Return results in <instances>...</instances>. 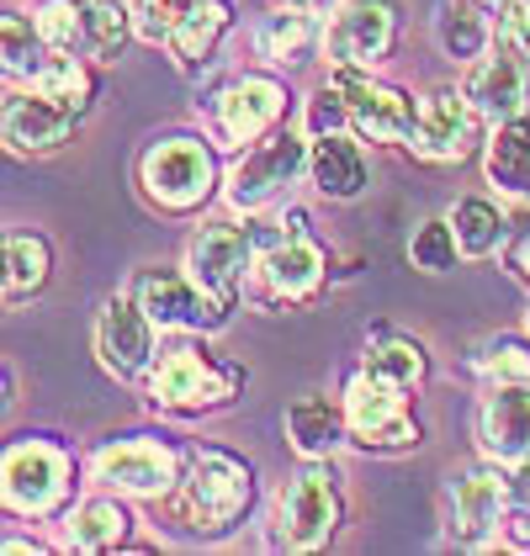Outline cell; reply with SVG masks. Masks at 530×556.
Masks as SVG:
<instances>
[{"label": "cell", "instance_id": "obj_1", "mask_svg": "<svg viewBox=\"0 0 530 556\" xmlns=\"http://www.w3.org/2000/svg\"><path fill=\"white\" fill-rule=\"evenodd\" d=\"M171 519H176L186 535H197V541H218L228 535L250 504H255V467L244 462V456H234V451H218V445H202L186 471H180V482L160 498Z\"/></svg>", "mask_w": 530, "mask_h": 556}, {"label": "cell", "instance_id": "obj_2", "mask_svg": "<svg viewBox=\"0 0 530 556\" xmlns=\"http://www.w3.org/2000/svg\"><path fill=\"white\" fill-rule=\"evenodd\" d=\"M345 525V493L329 462H303L298 477L276 493L270 514V546L276 552H318Z\"/></svg>", "mask_w": 530, "mask_h": 556}, {"label": "cell", "instance_id": "obj_3", "mask_svg": "<svg viewBox=\"0 0 530 556\" xmlns=\"http://www.w3.org/2000/svg\"><path fill=\"white\" fill-rule=\"evenodd\" d=\"M239 387H244L239 366L218 361L202 344H176L149 371V403L165 408V414H213V408L234 403Z\"/></svg>", "mask_w": 530, "mask_h": 556}, {"label": "cell", "instance_id": "obj_4", "mask_svg": "<svg viewBox=\"0 0 530 556\" xmlns=\"http://www.w3.org/2000/svg\"><path fill=\"white\" fill-rule=\"evenodd\" d=\"M218 186V154L202 138H160L138 160V191L160 213H197Z\"/></svg>", "mask_w": 530, "mask_h": 556}, {"label": "cell", "instance_id": "obj_5", "mask_svg": "<svg viewBox=\"0 0 530 556\" xmlns=\"http://www.w3.org/2000/svg\"><path fill=\"white\" fill-rule=\"evenodd\" d=\"M75 488V456L53 440H16L5 445V462H0V493H5V509L22 514V519H48V514L64 509Z\"/></svg>", "mask_w": 530, "mask_h": 556}, {"label": "cell", "instance_id": "obj_6", "mask_svg": "<svg viewBox=\"0 0 530 556\" xmlns=\"http://www.w3.org/2000/svg\"><path fill=\"white\" fill-rule=\"evenodd\" d=\"M345 419H351V440L361 451H414L419 445V419L408 408V392L393 382H382L377 371H355L345 382Z\"/></svg>", "mask_w": 530, "mask_h": 556}, {"label": "cell", "instance_id": "obj_7", "mask_svg": "<svg viewBox=\"0 0 530 556\" xmlns=\"http://www.w3.org/2000/svg\"><path fill=\"white\" fill-rule=\"evenodd\" d=\"M132 298L143 302V313L160 324V329H180V334H213L228 324V302H218L191 270L176 265H143L132 276Z\"/></svg>", "mask_w": 530, "mask_h": 556}, {"label": "cell", "instance_id": "obj_8", "mask_svg": "<svg viewBox=\"0 0 530 556\" xmlns=\"http://www.w3.org/2000/svg\"><path fill=\"white\" fill-rule=\"evenodd\" d=\"M154 318L143 313V302L128 292H112V298L101 302V313H96V361H101V371L106 377H117V382H149V371H154Z\"/></svg>", "mask_w": 530, "mask_h": 556}, {"label": "cell", "instance_id": "obj_9", "mask_svg": "<svg viewBox=\"0 0 530 556\" xmlns=\"http://www.w3.org/2000/svg\"><path fill=\"white\" fill-rule=\"evenodd\" d=\"M398 48V5L393 0H345L324 27L329 70H382Z\"/></svg>", "mask_w": 530, "mask_h": 556}, {"label": "cell", "instance_id": "obj_10", "mask_svg": "<svg viewBox=\"0 0 530 556\" xmlns=\"http://www.w3.org/2000/svg\"><path fill=\"white\" fill-rule=\"evenodd\" d=\"M340 80L351 96V132L361 143H398V149L414 143L425 96L393 86V80H377L371 70H340Z\"/></svg>", "mask_w": 530, "mask_h": 556}, {"label": "cell", "instance_id": "obj_11", "mask_svg": "<svg viewBox=\"0 0 530 556\" xmlns=\"http://www.w3.org/2000/svg\"><path fill=\"white\" fill-rule=\"evenodd\" d=\"M298 175H308V138L303 132H270L261 143H250V154L228 170V207L261 213Z\"/></svg>", "mask_w": 530, "mask_h": 556}, {"label": "cell", "instance_id": "obj_12", "mask_svg": "<svg viewBox=\"0 0 530 556\" xmlns=\"http://www.w3.org/2000/svg\"><path fill=\"white\" fill-rule=\"evenodd\" d=\"M90 471L101 488L123 493V498H165L180 482V456L160 440H106L96 456H90Z\"/></svg>", "mask_w": 530, "mask_h": 556}, {"label": "cell", "instance_id": "obj_13", "mask_svg": "<svg viewBox=\"0 0 530 556\" xmlns=\"http://www.w3.org/2000/svg\"><path fill=\"white\" fill-rule=\"evenodd\" d=\"M324 276H329V255L324 244H313L303 228H292L281 244H270L255 260V298L270 307H298L324 292Z\"/></svg>", "mask_w": 530, "mask_h": 556}, {"label": "cell", "instance_id": "obj_14", "mask_svg": "<svg viewBox=\"0 0 530 556\" xmlns=\"http://www.w3.org/2000/svg\"><path fill=\"white\" fill-rule=\"evenodd\" d=\"M80 123H86V112L70 106V101H53V96H43V90H33V86L5 90V143H11V154H22V160L59 154V149L75 138Z\"/></svg>", "mask_w": 530, "mask_h": 556}, {"label": "cell", "instance_id": "obj_15", "mask_svg": "<svg viewBox=\"0 0 530 556\" xmlns=\"http://www.w3.org/2000/svg\"><path fill=\"white\" fill-rule=\"evenodd\" d=\"M186 270L213 292L218 302H239V287H244V270H255V228L244 223H207L191 233L186 244Z\"/></svg>", "mask_w": 530, "mask_h": 556}, {"label": "cell", "instance_id": "obj_16", "mask_svg": "<svg viewBox=\"0 0 530 556\" xmlns=\"http://www.w3.org/2000/svg\"><path fill=\"white\" fill-rule=\"evenodd\" d=\"M462 96L478 106V117H483L488 128H499V123H509V117H526L530 112V59L515 53V48L493 43L483 59L467 64Z\"/></svg>", "mask_w": 530, "mask_h": 556}, {"label": "cell", "instance_id": "obj_17", "mask_svg": "<svg viewBox=\"0 0 530 556\" xmlns=\"http://www.w3.org/2000/svg\"><path fill=\"white\" fill-rule=\"evenodd\" d=\"M287 106H292V96L287 86L276 80V75H239V80H228L218 90V101H213V117H218V132L234 143V149H244V143H261L276 132V123L287 117Z\"/></svg>", "mask_w": 530, "mask_h": 556}, {"label": "cell", "instance_id": "obj_18", "mask_svg": "<svg viewBox=\"0 0 530 556\" xmlns=\"http://www.w3.org/2000/svg\"><path fill=\"white\" fill-rule=\"evenodd\" d=\"M478 106L462 96V86H436L425 96V112H419V132H414V154L430 160V165H456L478 149Z\"/></svg>", "mask_w": 530, "mask_h": 556}, {"label": "cell", "instance_id": "obj_19", "mask_svg": "<svg viewBox=\"0 0 530 556\" xmlns=\"http://www.w3.org/2000/svg\"><path fill=\"white\" fill-rule=\"evenodd\" d=\"M504 504H509V477L493 467H472L456 477L451 488V514L445 530L456 546H488L493 535H504Z\"/></svg>", "mask_w": 530, "mask_h": 556}, {"label": "cell", "instance_id": "obj_20", "mask_svg": "<svg viewBox=\"0 0 530 556\" xmlns=\"http://www.w3.org/2000/svg\"><path fill=\"white\" fill-rule=\"evenodd\" d=\"M478 451L499 467L530 456V382H499L478 403Z\"/></svg>", "mask_w": 530, "mask_h": 556}, {"label": "cell", "instance_id": "obj_21", "mask_svg": "<svg viewBox=\"0 0 530 556\" xmlns=\"http://www.w3.org/2000/svg\"><path fill=\"white\" fill-rule=\"evenodd\" d=\"M287 440L303 462H329L345 440H351V419H345V397H324L308 392L287 408Z\"/></svg>", "mask_w": 530, "mask_h": 556}, {"label": "cell", "instance_id": "obj_22", "mask_svg": "<svg viewBox=\"0 0 530 556\" xmlns=\"http://www.w3.org/2000/svg\"><path fill=\"white\" fill-rule=\"evenodd\" d=\"M308 180L329 202H355L366 191V154H361L355 132L308 138Z\"/></svg>", "mask_w": 530, "mask_h": 556}, {"label": "cell", "instance_id": "obj_23", "mask_svg": "<svg viewBox=\"0 0 530 556\" xmlns=\"http://www.w3.org/2000/svg\"><path fill=\"white\" fill-rule=\"evenodd\" d=\"M228 27H234V5H228V0H191L186 16H180L176 38L165 43L171 59H176V70H186V75L207 70L218 43L228 38Z\"/></svg>", "mask_w": 530, "mask_h": 556}, {"label": "cell", "instance_id": "obj_24", "mask_svg": "<svg viewBox=\"0 0 530 556\" xmlns=\"http://www.w3.org/2000/svg\"><path fill=\"white\" fill-rule=\"evenodd\" d=\"M132 535V514L123 498H112V493H96L86 498L80 509L70 514V530H64V541H70V552H117V546H128Z\"/></svg>", "mask_w": 530, "mask_h": 556}, {"label": "cell", "instance_id": "obj_25", "mask_svg": "<svg viewBox=\"0 0 530 556\" xmlns=\"http://www.w3.org/2000/svg\"><path fill=\"white\" fill-rule=\"evenodd\" d=\"M483 165H488V180L504 197H530V112L493 128Z\"/></svg>", "mask_w": 530, "mask_h": 556}, {"label": "cell", "instance_id": "obj_26", "mask_svg": "<svg viewBox=\"0 0 530 556\" xmlns=\"http://www.w3.org/2000/svg\"><path fill=\"white\" fill-rule=\"evenodd\" d=\"M361 366H366V371H377L382 382L403 387V392H419L425 377H430V350H425L419 340H408V334L382 329V334H371L366 355H361Z\"/></svg>", "mask_w": 530, "mask_h": 556}, {"label": "cell", "instance_id": "obj_27", "mask_svg": "<svg viewBox=\"0 0 530 556\" xmlns=\"http://www.w3.org/2000/svg\"><path fill=\"white\" fill-rule=\"evenodd\" d=\"M132 38V11L123 0H80V59L117 64Z\"/></svg>", "mask_w": 530, "mask_h": 556}, {"label": "cell", "instance_id": "obj_28", "mask_svg": "<svg viewBox=\"0 0 530 556\" xmlns=\"http://www.w3.org/2000/svg\"><path fill=\"white\" fill-rule=\"evenodd\" d=\"M53 276V244L43 233H5V302L38 298Z\"/></svg>", "mask_w": 530, "mask_h": 556}, {"label": "cell", "instance_id": "obj_29", "mask_svg": "<svg viewBox=\"0 0 530 556\" xmlns=\"http://www.w3.org/2000/svg\"><path fill=\"white\" fill-rule=\"evenodd\" d=\"M436 38H441V48L451 59L472 64V59H483L493 48V16L478 0H445L441 16H436Z\"/></svg>", "mask_w": 530, "mask_h": 556}, {"label": "cell", "instance_id": "obj_30", "mask_svg": "<svg viewBox=\"0 0 530 556\" xmlns=\"http://www.w3.org/2000/svg\"><path fill=\"white\" fill-rule=\"evenodd\" d=\"M451 228H456V244H462V255L467 260H488L499 244H504V213L488 202V197H462L456 207H451Z\"/></svg>", "mask_w": 530, "mask_h": 556}, {"label": "cell", "instance_id": "obj_31", "mask_svg": "<svg viewBox=\"0 0 530 556\" xmlns=\"http://www.w3.org/2000/svg\"><path fill=\"white\" fill-rule=\"evenodd\" d=\"M313 48V11L308 5H281L261 27V53L270 64H303Z\"/></svg>", "mask_w": 530, "mask_h": 556}, {"label": "cell", "instance_id": "obj_32", "mask_svg": "<svg viewBox=\"0 0 530 556\" xmlns=\"http://www.w3.org/2000/svg\"><path fill=\"white\" fill-rule=\"evenodd\" d=\"M48 59V43L33 22V11H5V80H27L38 64Z\"/></svg>", "mask_w": 530, "mask_h": 556}, {"label": "cell", "instance_id": "obj_33", "mask_svg": "<svg viewBox=\"0 0 530 556\" xmlns=\"http://www.w3.org/2000/svg\"><path fill=\"white\" fill-rule=\"evenodd\" d=\"M456 260H462V244H456L451 217H430L425 228H414V239H408V265L414 270L445 276V270H456Z\"/></svg>", "mask_w": 530, "mask_h": 556}, {"label": "cell", "instance_id": "obj_34", "mask_svg": "<svg viewBox=\"0 0 530 556\" xmlns=\"http://www.w3.org/2000/svg\"><path fill=\"white\" fill-rule=\"evenodd\" d=\"M329 132H351V96H345L340 70H329V80L303 106V138H329Z\"/></svg>", "mask_w": 530, "mask_h": 556}, {"label": "cell", "instance_id": "obj_35", "mask_svg": "<svg viewBox=\"0 0 530 556\" xmlns=\"http://www.w3.org/2000/svg\"><path fill=\"white\" fill-rule=\"evenodd\" d=\"M33 22L43 33L48 53H80V0H43L33 5Z\"/></svg>", "mask_w": 530, "mask_h": 556}, {"label": "cell", "instance_id": "obj_36", "mask_svg": "<svg viewBox=\"0 0 530 556\" xmlns=\"http://www.w3.org/2000/svg\"><path fill=\"white\" fill-rule=\"evenodd\" d=\"M472 366L483 371L488 382H530V344L520 340H488L478 355H472Z\"/></svg>", "mask_w": 530, "mask_h": 556}, {"label": "cell", "instance_id": "obj_37", "mask_svg": "<svg viewBox=\"0 0 530 556\" xmlns=\"http://www.w3.org/2000/svg\"><path fill=\"white\" fill-rule=\"evenodd\" d=\"M186 5L191 0H138L132 5V38L138 43H171L180 27V16H186Z\"/></svg>", "mask_w": 530, "mask_h": 556}, {"label": "cell", "instance_id": "obj_38", "mask_svg": "<svg viewBox=\"0 0 530 556\" xmlns=\"http://www.w3.org/2000/svg\"><path fill=\"white\" fill-rule=\"evenodd\" d=\"M504 541L515 552H530V504H515V509L504 514Z\"/></svg>", "mask_w": 530, "mask_h": 556}, {"label": "cell", "instance_id": "obj_39", "mask_svg": "<svg viewBox=\"0 0 530 556\" xmlns=\"http://www.w3.org/2000/svg\"><path fill=\"white\" fill-rule=\"evenodd\" d=\"M509 498H515V504H530V456L515 462V471H509Z\"/></svg>", "mask_w": 530, "mask_h": 556}, {"label": "cell", "instance_id": "obj_40", "mask_svg": "<svg viewBox=\"0 0 530 556\" xmlns=\"http://www.w3.org/2000/svg\"><path fill=\"white\" fill-rule=\"evenodd\" d=\"M478 5H483V11L493 16V22H499V16H509L515 5H526V0H478Z\"/></svg>", "mask_w": 530, "mask_h": 556}, {"label": "cell", "instance_id": "obj_41", "mask_svg": "<svg viewBox=\"0 0 530 556\" xmlns=\"http://www.w3.org/2000/svg\"><path fill=\"white\" fill-rule=\"evenodd\" d=\"M5 552H43V546H38V541H22V535H11V541H5Z\"/></svg>", "mask_w": 530, "mask_h": 556}, {"label": "cell", "instance_id": "obj_42", "mask_svg": "<svg viewBox=\"0 0 530 556\" xmlns=\"http://www.w3.org/2000/svg\"><path fill=\"white\" fill-rule=\"evenodd\" d=\"M520 270H526V276H530V239H526V244H520Z\"/></svg>", "mask_w": 530, "mask_h": 556}, {"label": "cell", "instance_id": "obj_43", "mask_svg": "<svg viewBox=\"0 0 530 556\" xmlns=\"http://www.w3.org/2000/svg\"><path fill=\"white\" fill-rule=\"evenodd\" d=\"M287 5H318V0H287Z\"/></svg>", "mask_w": 530, "mask_h": 556}, {"label": "cell", "instance_id": "obj_44", "mask_svg": "<svg viewBox=\"0 0 530 556\" xmlns=\"http://www.w3.org/2000/svg\"><path fill=\"white\" fill-rule=\"evenodd\" d=\"M526 329H530V313H526Z\"/></svg>", "mask_w": 530, "mask_h": 556}]
</instances>
